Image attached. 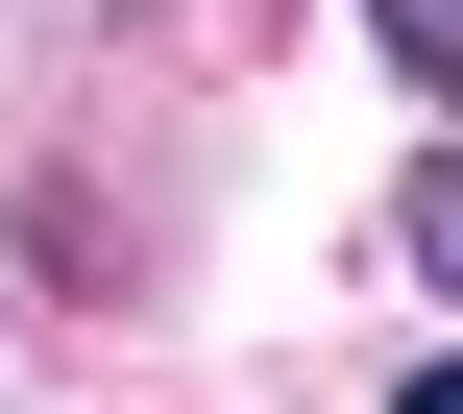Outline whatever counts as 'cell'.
I'll use <instances>...</instances> for the list:
<instances>
[{
  "label": "cell",
  "mask_w": 463,
  "mask_h": 414,
  "mask_svg": "<svg viewBox=\"0 0 463 414\" xmlns=\"http://www.w3.org/2000/svg\"><path fill=\"white\" fill-rule=\"evenodd\" d=\"M366 24H391V73H415V98H463V0H366Z\"/></svg>",
  "instance_id": "cell-1"
},
{
  "label": "cell",
  "mask_w": 463,
  "mask_h": 414,
  "mask_svg": "<svg viewBox=\"0 0 463 414\" xmlns=\"http://www.w3.org/2000/svg\"><path fill=\"white\" fill-rule=\"evenodd\" d=\"M391 244H415V268H439V293H463V146H439V171H415V195H391Z\"/></svg>",
  "instance_id": "cell-2"
},
{
  "label": "cell",
  "mask_w": 463,
  "mask_h": 414,
  "mask_svg": "<svg viewBox=\"0 0 463 414\" xmlns=\"http://www.w3.org/2000/svg\"><path fill=\"white\" fill-rule=\"evenodd\" d=\"M391 414H463V366H415V390H391Z\"/></svg>",
  "instance_id": "cell-3"
},
{
  "label": "cell",
  "mask_w": 463,
  "mask_h": 414,
  "mask_svg": "<svg viewBox=\"0 0 463 414\" xmlns=\"http://www.w3.org/2000/svg\"><path fill=\"white\" fill-rule=\"evenodd\" d=\"M0 390H24V317H0Z\"/></svg>",
  "instance_id": "cell-4"
},
{
  "label": "cell",
  "mask_w": 463,
  "mask_h": 414,
  "mask_svg": "<svg viewBox=\"0 0 463 414\" xmlns=\"http://www.w3.org/2000/svg\"><path fill=\"white\" fill-rule=\"evenodd\" d=\"M73 24H122V0H73Z\"/></svg>",
  "instance_id": "cell-5"
}]
</instances>
